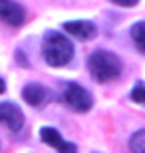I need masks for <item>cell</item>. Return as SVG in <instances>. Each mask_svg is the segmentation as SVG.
Instances as JSON below:
<instances>
[{
  "instance_id": "obj_6",
  "label": "cell",
  "mask_w": 145,
  "mask_h": 153,
  "mask_svg": "<svg viewBox=\"0 0 145 153\" xmlns=\"http://www.w3.org/2000/svg\"><path fill=\"white\" fill-rule=\"evenodd\" d=\"M64 30H66L70 36L78 40H91L97 36V26L89 20H72V22H66L64 24Z\"/></svg>"
},
{
  "instance_id": "obj_4",
  "label": "cell",
  "mask_w": 145,
  "mask_h": 153,
  "mask_svg": "<svg viewBox=\"0 0 145 153\" xmlns=\"http://www.w3.org/2000/svg\"><path fill=\"white\" fill-rule=\"evenodd\" d=\"M0 123H4L10 131H20L24 125L22 109L12 102H2L0 103Z\"/></svg>"
},
{
  "instance_id": "obj_11",
  "label": "cell",
  "mask_w": 145,
  "mask_h": 153,
  "mask_svg": "<svg viewBox=\"0 0 145 153\" xmlns=\"http://www.w3.org/2000/svg\"><path fill=\"white\" fill-rule=\"evenodd\" d=\"M131 100L139 105H145V84L143 82H137L131 90Z\"/></svg>"
},
{
  "instance_id": "obj_13",
  "label": "cell",
  "mask_w": 145,
  "mask_h": 153,
  "mask_svg": "<svg viewBox=\"0 0 145 153\" xmlns=\"http://www.w3.org/2000/svg\"><path fill=\"white\" fill-rule=\"evenodd\" d=\"M4 90H6V84H4V79L0 78V94H4Z\"/></svg>"
},
{
  "instance_id": "obj_9",
  "label": "cell",
  "mask_w": 145,
  "mask_h": 153,
  "mask_svg": "<svg viewBox=\"0 0 145 153\" xmlns=\"http://www.w3.org/2000/svg\"><path fill=\"white\" fill-rule=\"evenodd\" d=\"M129 36H131V40H133L135 48H137L141 54H145V22L143 20H141V22H135L133 26H131Z\"/></svg>"
},
{
  "instance_id": "obj_8",
  "label": "cell",
  "mask_w": 145,
  "mask_h": 153,
  "mask_svg": "<svg viewBox=\"0 0 145 153\" xmlns=\"http://www.w3.org/2000/svg\"><path fill=\"white\" fill-rule=\"evenodd\" d=\"M22 97L26 100V103L32 105V108H42V105L50 100V91L40 84H28L22 90Z\"/></svg>"
},
{
  "instance_id": "obj_1",
  "label": "cell",
  "mask_w": 145,
  "mask_h": 153,
  "mask_svg": "<svg viewBox=\"0 0 145 153\" xmlns=\"http://www.w3.org/2000/svg\"><path fill=\"white\" fill-rule=\"evenodd\" d=\"M42 56L48 66L62 68V66L72 62L74 44L60 32H46L44 42H42Z\"/></svg>"
},
{
  "instance_id": "obj_2",
  "label": "cell",
  "mask_w": 145,
  "mask_h": 153,
  "mask_svg": "<svg viewBox=\"0 0 145 153\" xmlns=\"http://www.w3.org/2000/svg\"><path fill=\"white\" fill-rule=\"evenodd\" d=\"M121 68H123L121 60H119L113 52L95 50V52H91L89 58H88L89 76H91L95 82H100V84H106V82H112V79L119 78Z\"/></svg>"
},
{
  "instance_id": "obj_5",
  "label": "cell",
  "mask_w": 145,
  "mask_h": 153,
  "mask_svg": "<svg viewBox=\"0 0 145 153\" xmlns=\"http://www.w3.org/2000/svg\"><path fill=\"white\" fill-rule=\"evenodd\" d=\"M0 20H4L8 26H22L26 20V12L14 0H0Z\"/></svg>"
},
{
  "instance_id": "obj_3",
  "label": "cell",
  "mask_w": 145,
  "mask_h": 153,
  "mask_svg": "<svg viewBox=\"0 0 145 153\" xmlns=\"http://www.w3.org/2000/svg\"><path fill=\"white\" fill-rule=\"evenodd\" d=\"M64 102L70 109L78 111V114H86L94 105V97L86 88H82L80 84H68L64 90Z\"/></svg>"
},
{
  "instance_id": "obj_10",
  "label": "cell",
  "mask_w": 145,
  "mask_h": 153,
  "mask_svg": "<svg viewBox=\"0 0 145 153\" xmlns=\"http://www.w3.org/2000/svg\"><path fill=\"white\" fill-rule=\"evenodd\" d=\"M129 149L131 153H145V129L135 131L129 139Z\"/></svg>"
},
{
  "instance_id": "obj_12",
  "label": "cell",
  "mask_w": 145,
  "mask_h": 153,
  "mask_svg": "<svg viewBox=\"0 0 145 153\" xmlns=\"http://www.w3.org/2000/svg\"><path fill=\"white\" fill-rule=\"evenodd\" d=\"M112 2L117 6H123V8H129V6H135L139 0H112Z\"/></svg>"
},
{
  "instance_id": "obj_7",
  "label": "cell",
  "mask_w": 145,
  "mask_h": 153,
  "mask_svg": "<svg viewBox=\"0 0 145 153\" xmlns=\"http://www.w3.org/2000/svg\"><path fill=\"white\" fill-rule=\"evenodd\" d=\"M40 137H42V141L48 143L50 147H56L58 153H78V147L70 141H64V137H62L54 127H42Z\"/></svg>"
}]
</instances>
